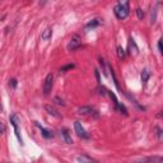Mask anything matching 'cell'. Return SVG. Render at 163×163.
Wrapping results in <instances>:
<instances>
[{"label": "cell", "instance_id": "obj_1", "mask_svg": "<svg viewBox=\"0 0 163 163\" xmlns=\"http://www.w3.org/2000/svg\"><path fill=\"white\" fill-rule=\"evenodd\" d=\"M129 12H130V8H129V2H120L117 5H115L114 8V13L117 19H125L128 16H129Z\"/></svg>", "mask_w": 163, "mask_h": 163}, {"label": "cell", "instance_id": "obj_2", "mask_svg": "<svg viewBox=\"0 0 163 163\" xmlns=\"http://www.w3.org/2000/svg\"><path fill=\"white\" fill-rule=\"evenodd\" d=\"M78 114L79 115H83V116H98L97 110L94 108L93 106H83V107H79L78 108Z\"/></svg>", "mask_w": 163, "mask_h": 163}, {"label": "cell", "instance_id": "obj_3", "mask_svg": "<svg viewBox=\"0 0 163 163\" xmlns=\"http://www.w3.org/2000/svg\"><path fill=\"white\" fill-rule=\"evenodd\" d=\"M74 130H75V133H77V135L79 138H82V139H88L89 138V134L86 131V129L83 128V125H82V122H79V121L74 122Z\"/></svg>", "mask_w": 163, "mask_h": 163}, {"label": "cell", "instance_id": "obj_4", "mask_svg": "<svg viewBox=\"0 0 163 163\" xmlns=\"http://www.w3.org/2000/svg\"><path fill=\"white\" fill-rule=\"evenodd\" d=\"M10 124L13 125V128H14V133H16V137L18 139V142L21 144H23V139L21 137V131H19V125H18V116L17 115H12L10 116Z\"/></svg>", "mask_w": 163, "mask_h": 163}, {"label": "cell", "instance_id": "obj_5", "mask_svg": "<svg viewBox=\"0 0 163 163\" xmlns=\"http://www.w3.org/2000/svg\"><path fill=\"white\" fill-rule=\"evenodd\" d=\"M80 45H82V40H80L79 35H74V36L70 38V41H69V44H68L66 49L69 50V51H74V50L79 49Z\"/></svg>", "mask_w": 163, "mask_h": 163}, {"label": "cell", "instance_id": "obj_6", "mask_svg": "<svg viewBox=\"0 0 163 163\" xmlns=\"http://www.w3.org/2000/svg\"><path fill=\"white\" fill-rule=\"evenodd\" d=\"M162 161H163L162 157H159V156H153V157H144V158L135 159L134 163H161Z\"/></svg>", "mask_w": 163, "mask_h": 163}, {"label": "cell", "instance_id": "obj_7", "mask_svg": "<svg viewBox=\"0 0 163 163\" xmlns=\"http://www.w3.org/2000/svg\"><path fill=\"white\" fill-rule=\"evenodd\" d=\"M52 84H54V75L52 74H47L45 78V83H44V94H47L51 92L52 89Z\"/></svg>", "mask_w": 163, "mask_h": 163}, {"label": "cell", "instance_id": "obj_8", "mask_svg": "<svg viewBox=\"0 0 163 163\" xmlns=\"http://www.w3.org/2000/svg\"><path fill=\"white\" fill-rule=\"evenodd\" d=\"M128 50H129V54H131V55H138V52H139V47H138L137 42H135V40L133 37L129 38Z\"/></svg>", "mask_w": 163, "mask_h": 163}, {"label": "cell", "instance_id": "obj_9", "mask_svg": "<svg viewBox=\"0 0 163 163\" xmlns=\"http://www.w3.org/2000/svg\"><path fill=\"white\" fill-rule=\"evenodd\" d=\"M77 162L78 163H98L97 159H94L87 154H82V156H78L77 157Z\"/></svg>", "mask_w": 163, "mask_h": 163}, {"label": "cell", "instance_id": "obj_10", "mask_svg": "<svg viewBox=\"0 0 163 163\" xmlns=\"http://www.w3.org/2000/svg\"><path fill=\"white\" fill-rule=\"evenodd\" d=\"M102 24V19H100V18H94V19H92V21H89L88 23H87V26H86V31H89L91 28L93 30V28H96V27H98V26H101Z\"/></svg>", "mask_w": 163, "mask_h": 163}, {"label": "cell", "instance_id": "obj_11", "mask_svg": "<svg viewBox=\"0 0 163 163\" xmlns=\"http://www.w3.org/2000/svg\"><path fill=\"white\" fill-rule=\"evenodd\" d=\"M61 135H63V139L66 144H73V139H72V135L69 133V130L68 129H61Z\"/></svg>", "mask_w": 163, "mask_h": 163}, {"label": "cell", "instance_id": "obj_12", "mask_svg": "<svg viewBox=\"0 0 163 163\" xmlns=\"http://www.w3.org/2000/svg\"><path fill=\"white\" fill-rule=\"evenodd\" d=\"M36 126H37V128H40V130H41V133H42V137H44V138H46V139H50V138H52V137H54L52 131H50V130L45 129L44 126H41V125L38 124V122H36Z\"/></svg>", "mask_w": 163, "mask_h": 163}, {"label": "cell", "instance_id": "obj_13", "mask_svg": "<svg viewBox=\"0 0 163 163\" xmlns=\"http://www.w3.org/2000/svg\"><path fill=\"white\" fill-rule=\"evenodd\" d=\"M51 36H52V30L50 28V27H47V28L44 30L42 35H41V38H42L44 41H49L51 38Z\"/></svg>", "mask_w": 163, "mask_h": 163}, {"label": "cell", "instance_id": "obj_14", "mask_svg": "<svg viewBox=\"0 0 163 163\" xmlns=\"http://www.w3.org/2000/svg\"><path fill=\"white\" fill-rule=\"evenodd\" d=\"M142 83H143V86H145L147 83H148V80H149V78H151V73H149V70L148 69H144L143 72H142Z\"/></svg>", "mask_w": 163, "mask_h": 163}, {"label": "cell", "instance_id": "obj_15", "mask_svg": "<svg viewBox=\"0 0 163 163\" xmlns=\"http://www.w3.org/2000/svg\"><path fill=\"white\" fill-rule=\"evenodd\" d=\"M100 65H101V68H102L103 75H105V77H108V65L106 64V61H105L102 58H100Z\"/></svg>", "mask_w": 163, "mask_h": 163}, {"label": "cell", "instance_id": "obj_16", "mask_svg": "<svg viewBox=\"0 0 163 163\" xmlns=\"http://www.w3.org/2000/svg\"><path fill=\"white\" fill-rule=\"evenodd\" d=\"M45 110H46L50 115H52V116H55V117H60V114H58V111H56L54 107H51V106H45Z\"/></svg>", "mask_w": 163, "mask_h": 163}, {"label": "cell", "instance_id": "obj_17", "mask_svg": "<svg viewBox=\"0 0 163 163\" xmlns=\"http://www.w3.org/2000/svg\"><path fill=\"white\" fill-rule=\"evenodd\" d=\"M108 72H111V75H112V79H114V83H115V86H116V88L120 91V86H119V82H117V78H116V75H115V72H114V69L111 66H108Z\"/></svg>", "mask_w": 163, "mask_h": 163}, {"label": "cell", "instance_id": "obj_18", "mask_svg": "<svg viewBox=\"0 0 163 163\" xmlns=\"http://www.w3.org/2000/svg\"><path fill=\"white\" fill-rule=\"evenodd\" d=\"M117 56L120 60H124L125 59V50L122 49L121 46H117Z\"/></svg>", "mask_w": 163, "mask_h": 163}, {"label": "cell", "instance_id": "obj_19", "mask_svg": "<svg viewBox=\"0 0 163 163\" xmlns=\"http://www.w3.org/2000/svg\"><path fill=\"white\" fill-rule=\"evenodd\" d=\"M74 66H75L74 64H68V65H65V66H63V68H61L60 72H61V73H65L66 70H70V69H73Z\"/></svg>", "mask_w": 163, "mask_h": 163}, {"label": "cell", "instance_id": "obj_20", "mask_svg": "<svg viewBox=\"0 0 163 163\" xmlns=\"http://www.w3.org/2000/svg\"><path fill=\"white\" fill-rule=\"evenodd\" d=\"M135 12H137V16H138L139 19H143V18H144V12H143L140 8H137V9H135Z\"/></svg>", "mask_w": 163, "mask_h": 163}, {"label": "cell", "instance_id": "obj_21", "mask_svg": "<svg viewBox=\"0 0 163 163\" xmlns=\"http://www.w3.org/2000/svg\"><path fill=\"white\" fill-rule=\"evenodd\" d=\"M156 19H157V10L153 9V10H152V17H151V23H152V24L156 23Z\"/></svg>", "mask_w": 163, "mask_h": 163}, {"label": "cell", "instance_id": "obj_22", "mask_svg": "<svg viewBox=\"0 0 163 163\" xmlns=\"http://www.w3.org/2000/svg\"><path fill=\"white\" fill-rule=\"evenodd\" d=\"M154 130H156V134H157L158 139H162V130H161V128H159V126H156Z\"/></svg>", "mask_w": 163, "mask_h": 163}, {"label": "cell", "instance_id": "obj_23", "mask_svg": "<svg viewBox=\"0 0 163 163\" xmlns=\"http://www.w3.org/2000/svg\"><path fill=\"white\" fill-rule=\"evenodd\" d=\"M98 91H100V94H102V96H106V94H107V92H108V91H107L105 87H101V86L98 87Z\"/></svg>", "mask_w": 163, "mask_h": 163}, {"label": "cell", "instance_id": "obj_24", "mask_svg": "<svg viewBox=\"0 0 163 163\" xmlns=\"http://www.w3.org/2000/svg\"><path fill=\"white\" fill-rule=\"evenodd\" d=\"M54 101H55V103H56V105H59V106H65L64 101H63V100H60L59 97H55V98H54Z\"/></svg>", "mask_w": 163, "mask_h": 163}, {"label": "cell", "instance_id": "obj_25", "mask_svg": "<svg viewBox=\"0 0 163 163\" xmlns=\"http://www.w3.org/2000/svg\"><path fill=\"white\" fill-rule=\"evenodd\" d=\"M5 130H7V128H5V125H4V122L0 121V134H4Z\"/></svg>", "mask_w": 163, "mask_h": 163}, {"label": "cell", "instance_id": "obj_26", "mask_svg": "<svg viewBox=\"0 0 163 163\" xmlns=\"http://www.w3.org/2000/svg\"><path fill=\"white\" fill-rule=\"evenodd\" d=\"M9 84H10L12 88H16V87H17V79H10Z\"/></svg>", "mask_w": 163, "mask_h": 163}, {"label": "cell", "instance_id": "obj_27", "mask_svg": "<svg viewBox=\"0 0 163 163\" xmlns=\"http://www.w3.org/2000/svg\"><path fill=\"white\" fill-rule=\"evenodd\" d=\"M96 77H97V82H98V84H101V78H100V72L96 70Z\"/></svg>", "mask_w": 163, "mask_h": 163}, {"label": "cell", "instance_id": "obj_28", "mask_svg": "<svg viewBox=\"0 0 163 163\" xmlns=\"http://www.w3.org/2000/svg\"><path fill=\"white\" fill-rule=\"evenodd\" d=\"M158 50H159V52H162V40L158 41Z\"/></svg>", "mask_w": 163, "mask_h": 163}, {"label": "cell", "instance_id": "obj_29", "mask_svg": "<svg viewBox=\"0 0 163 163\" xmlns=\"http://www.w3.org/2000/svg\"><path fill=\"white\" fill-rule=\"evenodd\" d=\"M3 112V107H2V103H0V114Z\"/></svg>", "mask_w": 163, "mask_h": 163}]
</instances>
